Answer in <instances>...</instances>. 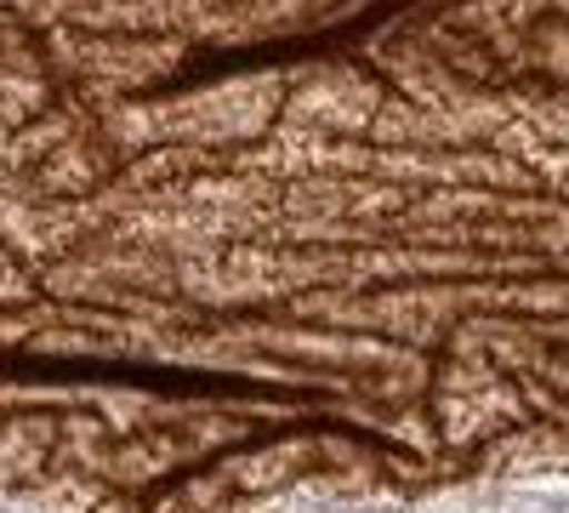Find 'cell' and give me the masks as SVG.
Listing matches in <instances>:
<instances>
[{"mask_svg": "<svg viewBox=\"0 0 569 513\" xmlns=\"http://www.w3.org/2000/svg\"><path fill=\"white\" fill-rule=\"evenodd\" d=\"M427 513H569V485H518V491H472L445 496Z\"/></svg>", "mask_w": 569, "mask_h": 513, "instance_id": "cell-1", "label": "cell"}, {"mask_svg": "<svg viewBox=\"0 0 569 513\" xmlns=\"http://www.w3.org/2000/svg\"><path fill=\"white\" fill-rule=\"evenodd\" d=\"M0 513H18V507H12V502H0Z\"/></svg>", "mask_w": 569, "mask_h": 513, "instance_id": "cell-3", "label": "cell"}, {"mask_svg": "<svg viewBox=\"0 0 569 513\" xmlns=\"http://www.w3.org/2000/svg\"><path fill=\"white\" fill-rule=\"evenodd\" d=\"M284 513H405V507H393V502H291Z\"/></svg>", "mask_w": 569, "mask_h": 513, "instance_id": "cell-2", "label": "cell"}]
</instances>
